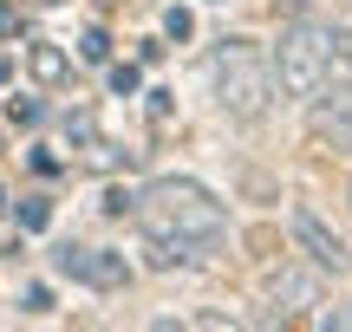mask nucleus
Listing matches in <instances>:
<instances>
[{
    "instance_id": "nucleus-1",
    "label": "nucleus",
    "mask_w": 352,
    "mask_h": 332,
    "mask_svg": "<svg viewBox=\"0 0 352 332\" xmlns=\"http://www.w3.org/2000/svg\"><path fill=\"white\" fill-rule=\"evenodd\" d=\"M131 215H138L144 241H151V268H196L228 235L222 202H215L202 182H189V176H157L151 189L131 202Z\"/></svg>"
},
{
    "instance_id": "nucleus-2",
    "label": "nucleus",
    "mask_w": 352,
    "mask_h": 332,
    "mask_svg": "<svg viewBox=\"0 0 352 332\" xmlns=\"http://www.w3.org/2000/svg\"><path fill=\"white\" fill-rule=\"evenodd\" d=\"M274 72H280V91L320 98L327 85L352 78V33L333 20H294L274 39Z\"/></svg>"
},
{
    "instance_id": "nucleus-3",
    "label": "nucleus",
    "mask_w": 352,
    "mask_h": 332,
    "mask_svg": "<svg viewBox=\"0 0 352 332\" xmlns=\"http://www.w3.org/2000/svg\"><path fill=\"white\" fill-rule=\"evenodd\" d=\"M209 72H215V98H222V111L241 117V124L267 117V104H274V91H280L274 52H261L254 39H222L215 59H209Z\"/></svg>"
},
{
    "instance_id": "nucleus-4",
    "label": "nucleus",
    "mask_w": 352,
    "mask_h": 332,
    "mask_svg": "<svg viewBox=\"0 0 352 332\" xmlns=\"http://www.w3.org/2000/svg\"><path fill=\"white\" fill-rule=\"evenodd\" d=\"M52 268H59L65 281H85V287H98V294H118V287H131V268H124V254H111V248H78V241H65L59 254H52Z\"/></svg>"
},
{
    "instance_id": "nucleus-5",
    "label": "nucleus",
    "mask_w": 352,
    "mask_h": 332,
    "mask_svg": "<svg viewBox=\"0 0 352 332\" xmlns=\"http://www.w3.org/2000/svg\"><path fill=\"white\" fill-rule=\"evenodd\" d=\"M294 241H300V254L314 261L320 274H333V281H346L352 274V254H346V241L327 228V222L314 215V209H294Z\"/></svg>"
},
{
    "instance_id": "nucleus-6",
    "label": "nucleus",
    "mask_w": 352,
    "mask_h": 332,
    "mask_svg": "<svg viewBox=\"0 0 352 332\" xmlns=\"http://www.w3.org/2000/svg\"><path fill=\"white\" fill-rule=\"evenodd\" d=\"M314 137L333 143V150H352V78H340L314 98Z\"/></svg>"
},
{
    "instance_id": "nucleus-7",
    "label": "nucleus",
    "mask_w": 352,
    "mask_h": 332,
    "mask_svg": "<svg viewBox=\"0 0 352 332\" xmlns=\"http://www.w3.org/2000/svg\"><path fill=\"white\" fill-rule=\"evenodd\" d=\"M267 300H274L280 313H300V307H320V274L300 268V261H287V268L267 274Z\"/></svg>"
},
{
    "instance_id": "nucleus-8",
    "label": "nucleus",
    "mask_w": 352,
    "mask_h": 332,
    "mask_svg": "<svg viewBox=\"0 0 352 332\" xmlns=\"http://www.w3.org/2000/svg\"><path fill=\"white\" fill-rule=\"evenodd\" d=\"M26 72H33L39 85H65L72 59H65V46H52V39H33V46H26Z\"/></svg>"
},
{
    "instance_id": "nucleus-9",
    "label": "nucleus",
    "mask_w": 352,
    "mask_h": 332,
    "mask_svg": "<svg viewBox=\"0 0 352 332\" xmlns=\"http://www.w3.org/2000/svg\"><path fill=\"white\" fill-rule=\"evenodd\" d=\"M78 59H85V65H104V59H111V39H104V26H91V33L78 39Z\"/></svg>"
},
{
    "instance_id": "nucleus-10",
    "label": "nucleus",
    "mask_w": 352,
    "mask_h": 332,
    "mask_svg": "<svg viewBox=\"0 0 352 332\" xmlns=\"http://www.w3.org/2000/svg\"><path fill=\"white\" fill-rule=\"evenodd\" d=\"M65 137H72V143H91V137H98V117H91L85 104H78V111H65Z\"/></svg>"
},
{
    "instance_id": "nucleus-11",
    "label": "nucleus",
    "mask_w": 352,
    "mask_h": 332,
    "mask_svg": "<svg viewBox=\"0 0 352 332\" xmlns=\"http://www.w3.org/2000/svg\"><path fill=\"white\" fill-rule=\"evenodd\" d=\"M46 222H52V202L46 195H26L20 202V228H46Z\"/></svg>"
},
{
    "instance_id": "nucleus-12",
    "label": "nucleus",
    "mask_w": 352,
    "mask_h": 332,
    "mask_svg": "<svg viewBox=\"0 0 352 332\" xmlns=\"http://www.w3.org/2000/svg\"><path fill=\"white\" fill-rule=\"evenodd\" d=\"M7 117H13V124H39V117H46V104H39V98H7Z\"/></svg>"
},
{
    "instance_id": "nucleus-13",
    "label": "nucleus",
    "mask_w": 352,
    "mask_h": 332,
    "mask_svg": "<svg viewBox=\"0 0 352 332\" xmlns=\"http://www.w3.org/2000/svg\"><path fill=\"white\" fill-rule=\"evenodd\" d=\"M138 85H144V72H138V65H111V91H118V98H131Z\"/></svg>"
},
{
    "instance_id": "nucleus-14",
    "label": "nucleus",
    "mask_w": 352,
    "mask_h": 332,
    "mask_svg": "<svg viewBox=\"0 0 352 332\" xmlns=\"http://www.w3.org/2000/svg\"><path fill=\"white\" fill-rule=\"evenodd\" d=\"M164 33H170V39H189V33H196V20H189L183 7H170V13H164Z\"/></svg>"
},
{
    "instance_id": "nucleus-15",
    "label": "nucleus",
    "mask_w": 352,
    "mask_h": 332,
    "mask_svg": "<svg viewBox=\"0 0 352 332\" xmlns=\"http://www.w3.org/2000/svg\"><path fill=\"white\" fill-rule=\"evenodd\" d=\"M20 307H26V313H52V294H46V287H26Z\"/></svg>"
},
{
    "instance_id": "nucleus-16",
    "label": "nucleus",
    "mask_w": 352,
    "mask_h": 332,
    "mask_svg": "<svg viewBox=\"0 0 352 332\" xmlns=\"http://www.w3.org/2000/svg\"><path fill=\"white\" fill-rule=\"evenodd\" d=\"M170 124V91H151V130Z\"/></svg>"
},
{
    "instance_id": "nucleus-17",
    "label": "nucleus",
    "mask_w": 352,
    "mask_h": 332,
    "mask_svg": "<svg viewBox=\"0 0 352 332\" xmlns=\"http://www.w3.org/2000/svg\"><path fill=\"white\" fill-rule=\"evenodd\" d=\"M20 26H26V13H20V7H0V39H13Z\"/></svg>"
},
{
    "instance_id": "nucleus-18",
    "label": "nucleus",
    "mask_w": 352,
    "mask_h": 332,
    "mask_svg": "<svg viewBox=\"0 0 352 332\" xmlns=\"http://www.w3.org/2000/svg\"><path fill=\"white\" fill-rule=\"evenodd\" d=\"M131 202H138V195H124V189H104V215H124Z\"/></svg>"
},
{
    "instance_id": "nucleus-19",
    "label": "nucleus",
    "mask_w": 352,
    "mask_h": 332,
    "mask_svg": "<svg viewBox=\"0 0 352 332\" xmlns=\"http://www.w3.org/2000/svg\"><path fill=\"white\" fill-rule=\"evenodd\" d=\"M7 72H13V65H7V52H0V78H7Z\"/></svg>"
}]
</instances>
